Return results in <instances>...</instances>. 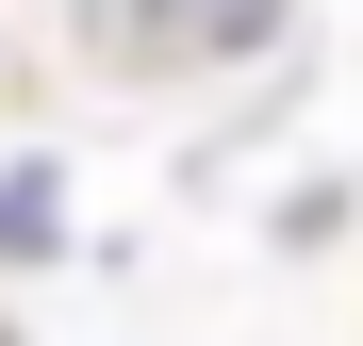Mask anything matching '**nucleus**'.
Listing matches in <instances>:
<instances>
[{"label": "nucleus", "mask_w": 363, "mask_h": 346, "mask_svg": "<svg viewBox=\"0 0 363 346\" xmlns=\"http://www.w3.org/2000/svg\"><path fill=\"white\" fill-rule=\"evenodd\" d=\"M50 248V165H17V182H0V264H33Z\"/></svg>", "instance_id": "nucleus-1"}, {"label": "nucleus", "mask_w": 363, "mask_h": 346, "mask_svg": "<svg viewBox=\"0 0 363 346\" xmlns=\"http://www.w3.org/2000/svg\"><path fill=\"white\" fill-rule=\"evenodd\" d=\"M83 17H116V0H83Z\"/></svg>", "instance_id": "nucleus-2"}, {"label": "nucleus", "mask_w": 363, "mask_h": 346, "mask_svg": "<svg viewBox=\"0 0 363 346\" xmlns=\"http://www.w3.org/2000/svg\"><path fill=\"white\" fill-rule=\"evenodd\" d=\"M0 346H17V330H0Z\"/></svg>", "instance_id": "nucleus-3"}]
</instances>
